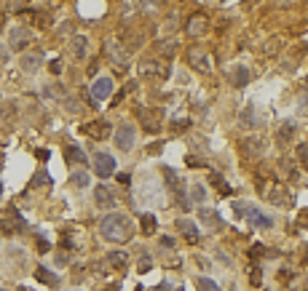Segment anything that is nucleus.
<instances>
[{"label":"nucleus","instance_id":"nucleus-1","mask_svg":"<svg viewBox=\"0 0 308 291\" xmlns=\"http://www.w3.org/2000/svg\"><path fill=\"white\" fill-rule=\"evenodd\" d=\"M99 232L110 243H126L132 238V222H129L126 214H107L99 222Z\"/></svg>","mask_w":308,"mask_h":291},{"label":"nucleus","instance_id":"nucleus-2","mask_svg":"<svg viewBox=\"0 0 308 291\" xmlns=\"http://www.w3.org/2000/svg\"><path fill=\"white\" fill-rule=\"evenodd\" d=\"M260 195L271 203V206H292V192L287 190L284 182L274 179V176H265V179H260Z\"/></svg>","mask_w":308,"mask_h":291},{"label":"nucleus","instance_id":"nucleus-3","mask_svg":"<svg viewBox=\"0 0 308 291\" xmlns=\"http://www.w3.org/2000/svg\"><path fill=\"white\" fill-rule=\"evenodd\" d=\"M233 211H236L239 217H247L252 224H257V227H271V224H274V219H271L268 214H263L260 209H255V206H241L236 201V203H233Z\"/></svg>","mask_w":308,"mask_h":291},{"label":"nucleus","instance_id":"nucleus-4","mask_svg":"<svg viewBox=\"0 0 308 291\" xmlns=\"http://www.w3.org/2000/svg\"><path fill=\"white\" fill-rule=\"evenodd\" d=\"M137 118L142 128L147 134H156L158 128H161V110H147V107H137Z\"/></svg>","mask_w":308,"mask_h":291},{"label":"nucleus","instance_id":"nucleus-5","mask_svg":"<svg viewBox=\"0 0 308 291\" xmlns=\"http://www.w3.org/2000/svg\"><path fill=\"white\" fill-rule=\"evenodd\" d=\"M188 64L196 72H212V62H209V54L204 48H188Z\"/></svg>","mask_w":308,"mask_h":291},{"label":"nucleus","instance_id":"nucleus-6","mask_svg":"<svg viewBox=\"0 0 308 291\" xmlns=\"http://www.w3.org/2000/svg\"><path fill=\"white\" fill-rule=\"evenodd\" d=\"M134 126L132 123H121L118 128H115V147L118 150H124V153H129V150L134 147Z\"/></svg>","mask_w":308,"mask_h":291},{"label":"nucleus","instance_id":"nucleus-7","mask_svg":"<svg viewBox=\"0 0 308 291\" xmlns=\"http://www.w3.org/2000/svg\"><path fill=\"white\" fill-rule=\"evenodd\" d=\"M94 171L99 179H107V176L115 174V158H110L107 153H99L94 155Z\"/></svg>","mask_w":308,"mask_h":291},{"label":"nucleus","instance_id":"nucleus-8","mask_svg":"<svg viewBox=\"0 0 308 291\" xmlns=\"http://www.w3.org/2000/svg\"><path fill=\"white\" fill-rule=\"evenodd\" d=\"M265 136H244V142H241V150H244V155L247 158H260L265 153Z\"/></svg>","mask_w":308,"mask_h":291},{"label":"nucleus","instance_id":"nucleus-9","mask_svg":"<svg viewBox=\"0 0 308 291\" xmlns=\"http://www.w3.org/2000/svg\"><path fill=\"white\" fill-rule=\"evenodd\" d=\"M177 230H180V235L185 238V243H190V246H196L199 243V227L190 222V219H177Z\"/></svg>","mask_w":308,"mask_h":291},{"label":"nucleus","instance_id":"nucleus-10","mask_svg":"<svg viewBox=\"0 0 308 291\" xmlns=\"http://www.w3.org/2000/svg\"><path fill=\"white\" fill-rule=\"evenodd\" d=\"M207 27H209L207 16H204V14H193V16L188 19V24H185V32H188L190 37H199V35L207 32Z\"/></svg>","mask_w":308,"mask_h":291},{"label":"nucleus","instance_id":"nucleus-11","mask_svg":"<svg viewBox=\"0 0 308 291\" xmlns=\"http://www.w3.org/2000/svg\"><path fill=\"white\" fill-rule=\"evenodd\" d=\"M94 201H97V206H102V209H113V206L118 203L115 190H110V187H105V184H99L94 190Z\"/></svg>","mask_w":308,"mask_h":291},{"label":"nucleus","instance_id":"nucleus-12","mask_svg":"<svg viewBox=\"0 0 308 291\" xmlns=\"http://www.w3.org/2000/svg\"><path fill=\"white\" fill-rule=\"evenodd\" d=\"M110 93H113V80L110 78L94 80V86H91V96H94V102H105Z\"/></svg>","mask_w":308,"mask_h":291},{"label":"nucleus","instance_id":"nucleus-13","mask_svg":"<svg viewBox=\"0 0 308 291\" xmlns=\"http://www.w3.org/2000/svg\"><path fill=\"white\" fill-rule=\"evenodd\" d=\"M107 56H110V62L118 64L121 70L129 64V54H126V48L121 43H107Z\"/></svg>","mask_w":308,"mask_h":291},{"label":"nucleus","instance_id":"nucleus-14","mask_svg":"<svg viewBox=\"0 0 308 291\" xmlns=\"http://www.w3.org/2000/svg\"><path fill=\"white\" fill-rule=\"evenodd\" d=\"M27 40H30V30H27V27H14L11 37H8V45H11L14 51H22L27 45Z\"/></svg>","mask_w":308,"mask_h":291},{"label":"nucleus","instance_id":"nucleus-15","mask_svg":"<svg viewBox=\"0 0 308 291\" xmlns=\"http://www.w3.org/2000/svg\"><path fill=\"white\" fill-rule=\"evenodd\" d=\"M139 75H145V78H156V75H166V67L158 59H145L139 64Z\"/></svg>","mask_w":308,"mask_h":291},{"label":"nucleus","instance_id":"nucleus-16","mask_svg":"<svg viewBox=\"0 0 308 291\" xmlns=\"http://www.w3.org/2000/svg\"><path fill=\"white\" fill-rule=\"evenodd\" d=\"M83 131H86V134H89L91 139H107L110 134H113V128H110V126L105 123V120H97V123H89V126L83 128Z\"/></svg>","mask_w":308,"mask_h":291},{"label":"nucleus","instance_id":"nucleus-17","mask_svg":"<svg viewBox=\"0 0 308 291\" xmlns=\"http://www.w3.org/2000/svg\"><path fill=\"white\" fill-rule=\"evenodd\" d=\"M22 230V217L16 214V209H11L3 217V232H8V235H14V232Z\"/></svg>","mask_w":308,"mask_h":291},{"label":"nucleus","instance_id":"nucleus-18","mask_svg":"<svg viewBox=\"0 0 308 291\" xmlns=\"http://www.w3.org/2000/svg\"><path fill=\"white\" fill-rule=\"evenodd\" d=\"M228 80H230L236 88H244L247 83H249V70H247V67H233V70L228 72Z\"/></svg>","mask_w":308,"mask_h":291},{"label":"nucleus","instance_id":"nucleus-19","mask_svg":"<svg viewBox=\"0 0 308 291\" xmlns=\"http://www.w3.org/2000/svg\"><path fill=\"white\" fill-rule=\"evenodd\" d=\"M86 48H89V40L83 35H75L70 40V51L75 54V59H83V56H86Z\"/></svg>","mask_w":308,"mask_h":291},{"label":"nucleus","instance_id":"nucleus-20","mask_svg":"<svg viewBox=\"0 0 308 291\" xmlns=\"http://www.w3.org/2000/svg\"><path fill=\"white\" fill-rule=\"evenodd\" d=\"M41 62H43V56L35 51V54H24L22 56V70H27V72H35L41 67Z\"/></svg>","mask_w":308,"mask_h":291},{"label":"nucleus","instance_id":"nucleus-21","mask_svg":"<svg viewBox=\"0 0 308 291\" xmlns=\"http://www.w3.org/2000/svg\"><path fill=\"white\" fill-rule=\"evenodd\" d=\"M199 217H201V222H207L209 227H220V224H222L220 214L214 211V209H199Z\"/></svg>","mask_w":308,"mask_h":291},{"label":"nucleus","instance_id":"nucleus-22","mask_svg":"<svg viewBox=\"0 0 308 291\" xmlns=\"http://www.w3.org/2000/svg\"><path fill=\"white\" fill-rule=\"evenodd\" d=\"M64 155H67V161H70V163H81V166L89 161V158L83 155V150H81L78 144H70L67 150H64Z\"/></svg>","mask_w":308,"mask_h":291},{"label":"nucleus","instance_id":"nucleus-23","mask_svg":"<svg viewBox=\"0 0 308 291\" xmlns=\"http://www.w3.org/2000/svg\"><path fill=\"white\" fill-rule=\"evenodd\" d=\"M35 278H38V280H41V283H46V286H57V283H59V278H57V275H54V273H51V270H46L43 265H41L38 270H35Z\"/></svg>","mask_w":308,"mask_h":291},{"label":"nucleus","instance_id":"nucleus-24","mask_svg":"<svg viewBox=\"0 0 308 291\" xmlns=\"http://www.w3.org/2000/svg\"><path fill=\"white\" fill-rule=\"evenodd\" d=\"M126 262H129V254L126 251H113V254H107V265L110 267H126Z\"/></svg>","mask_w":308,"mask_h":291},{"label":"nucleus","instance_id":"nucleus-25","mask_svg":"<svg viewBox=\"0 0 308 291\" xmlns=\"http://www.w3.org/2000/svg\"><path fill=\"white\" fill-rule=\"evenodd\" d=\"M177 45H180V40H177V37H169V40L158 43V51H161V56H172L177 51Z\"/></svg>","mask_w":308,"mask_h":291},{"label":"nucleus","instance_id":"nucleus-26","mask_svg":"<svg viewBox=\"0 0 308 291\" xmlns=\"http://www.w3.org/2000/svg\"><path fill=\"white\" fill-rule=\"evenodd\" d=\"M249 283L252 286H263V270H260L257 262H252L249 265Z\"/></svg>","mask_w":308,"mask_h":291},{"label":"nucleus","instance_id":"nucleus-27","mask_svg":"<svg viewBox=\"0 0 308 291\" xmlns=\"http://www.w3.org/2000/svg\"><path fill=\"white\" fill-rule=\"evenodd\" d=\"M139 222H142V232H145V235H153V232H156V217H153V214H145Z\"/></svg>","mask_w":308,"mask_h":291},{"label":"nucleus","instance_id":"nucleus-28","mask_svg":"<svg viewBox=\"0 0 308 291\" xmlns=\"http://www.w3.org/2000/svg\"><path fill=\"white\" fill-rule=\"evenodd\" d=\"M196 288H199V291H220V286L214 283L212 278H199V280H196Z\"/></svg>","mask_w":308,"mask_h":291},{"label":"nucleus","instance_id":"nucleus-29","mask_svg":"<svg viewBox=\"0 0 308 291\" xmlns=\"http://www.w3.org/2000/svg\"><path fill=\"white\" fill-rule=\"evenodd\" d=\"M292 134H295V123H284L282 128H279V139H282V142H289Z\"/></svg>","mask_w":308,"mask_h":291},{"label":"nucleus","instance_id":"nucleus-30","mask_svg":"<svg viewBox=\"0 0 308 291\" xmlns=\"http://www.w3.org/2000/svg\"><path fill=\"white\" fill-rule=\"evenodd\" d=\"M72 184L75 187H89V174L86 171H72Z\"/></svg>","mask_w":308,"mask_h":291},{"label":"nucleus","instance_id":"nucleus-31","mask_svg":"<svg viewBox=\"0 0 308 291\" xmlns=\"http://www.w3.org/2000/svg\"><path fill=\"white\" fill-rule=\"evenodd\" d=\"M204 198H207V190H204L199 182L190 184V201H204Z\"/></svg>","mask_w":308,"mask_h":291},{"label":"nucleus","instance_id":"nucleus-32","mask_svg":"<svg viewBox=\"0 0 308 291\" xmlns=\"http://www.w3.org/2000/svg\"><path fill=\"white\" fill-rule=\"evenodd\" d=\"M46 182H49V174H46L43 168H41V171H35V176H32V187H41V184H46Z\"/></svg>","mask_w":308,"mask_h":291},{"label":"nucleus","instance_id":"nucleus-33","mask_svg":"<svg viewBox=\"0 0 308 291\" xmlns=\"http://www.w3.org/2000/svg\"><path fill=\"white\" fill-rule=\"evenodd\" d=\"M137 267H139V273H147V270L153 267V259L147 257V254H142V257H139V265Z\"/></svg>","mask_w":308,"mask_h":291},{"label":"nucleus","instance_id":"nucleus-34","mask_svg":"<svg viewBox=\"0 0 308 291\" xmlns=\"http://www.w3.org/2000/svg\"><path fill=\"white\" fill-rule=\"evenodd\" d=\"M212 182H214V187H217L220 192H225V195H230V187H228L225 182H222V176H217V174H214V176H212Z\"/></svg>","mask_w":308,"mask_h":291},{"label":"nucleus","instance_id":"nucleus-35","mask_svg":"<svg viewBox=\"0 0 308 291\" xmlns=\"http://www.w3.org/2000/svg\"><path fill=\"white\" fill-rule=\"evenodd\" d=\"M51 24V16H46L41 11H35V27H49Z\"/></svg>","mask_w":308,"mask_h":291},{"label":"nucleus","instance_id":"nucleus-36","mask_svg":"<svg viewBox=\"0 0 308 291\" xmlns=\"http://www.w3.org/2000/svg\"><path fill=\"white\" fill-rule=\"evenodd\" d=\"M297 158H300V161L308 166V144H300V147H297Z\"/></svg>","mask_w":308,"mask_h":291},{"label":"nucleus","instance_id":"nucleus-37","mask_svg":"<svg viewBox=\"0 0 308 291\" xmlns=\"http://www.w3.org/2000/svg\"><path fill=\"white\" fill-rule=\"evenodd\" d=\"M62 72V59H54L51 62V75H59Z\"/></svg>","mask_w":308,"mask_h":291},{"label":"nucleus","instance_id":"nucleus-38","mask_svg":"<svg viewBox=\"0 0 308 291\" xmlns=\"http://www.w3.org/2000/svg\"><path fill=\"white\" fill-rule=\"evenodd\" d=\"M260 254H265V246H252L249 257H260Z\"/></svg>","mask_w":308,"mask_h":291},{"label":"nucleus","instance_id":"nucleus-39","mask_svg":"<svg viewBox=\"0 0 308 291\" xmlns=\"http://www.w3.org/2000/svg\"><path fill=\"white\" fill-rule=\"evenodd\" d=\"M6 8L8 11H22V8H27V3H8Z\"/></svg>","mask_w":308,"mask_h":291},{"label":"nucleus","instance_id":"nucleus-40","mask_svg":"<svg viewBox=\"0 0 308 291\" xmlns=\"http://www.w3.org/2000/svg\"><path fill=\"white\" fill-rule=\"evenodd\" d=\"M161 246H164V249H172V246H174V240H172L169 235H164V238H161Z\"/></svg>","mask_w":308,"mask_h":291},{"label":"nucleus","instance_id":"nucleus-41","mask_svg":"<svg viewBox=\"0 0 308 291\" xmlns=\"http://www.w3.org/2000/svg\"><path fill=\"white\" fill-rule=\"evenodd\" d=\"M35 155H38L41 161H49V150H35Z\"/></svg>","mask_w":308,"mask_h":291},{"label":"nucleus","instance_id":"nucleus-42","mask_svg":"<svg viewBox=\"0 0 308 291\" xmlns=\"http://www.w3.org/2000/svg\"><path fill=\"white\" fill-rule=\"evenodd\" d=\"M8 59V51H6V45H0V64H3Z\"/></svg>","mask_w":308,"mask_h":291},{"label":"nucleus","instance_id":"nucleus-43","mask_svg":"<svg viewBox=\"0 0 308 291\" xmlns=\"http://www.w3.org/2000/svg\"><path fill=\"white\" fill-rule=\"evenodd\" d=\"M129 179H132L129 174H118V182H121V184H129Z\"/></svg>","mask_w":308,"mask_h":291},{"label":"nucleus","instance_id":"nucleus-44","mask_svg":"<svg viewBox=\"0 0 308 291\" xmlns=\"http://www.w3.org/2000/svg\"><path fill=\"white\" fill-rule=\"evenodd\" d=\"M156 291H172V286H169V283H158Z\"/></svg>","mask_w":308,"mask_h":291},{"label":"nucleus","instance_id":"nucleus-45","mask_svg":"<svg viewBox=\"0 0 308 291\" xmlns=\"http://www.w3.org/2000/svg\"><path fill=\"white\" fill-rule=\"evenodd\" d=\"M300 219H303V224H308V211H303V214H300Z\"/></svg>","mask_w":308,"mask_h":291},{"label":"nucleus","instance_id":"nucleus-46","mask_svg":"<svg viewBox=\"0 0 308 291\" xmlns=\"http://www.w3.org/2000/svg\"><path fill=\"white\" fill-rule=\"evenodd\" d=\"M0 192H3V184H0Z\"/></svg>","mask_w":308,"mask_h":291}]
</instances>
